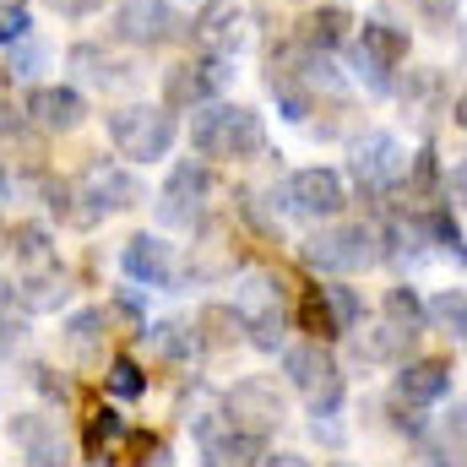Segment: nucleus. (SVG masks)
I'll list each match as a JSON object with an SVG mask.
<instances>
[{
    "mask_svg": "<svg viewBox=\"0 0 467 467\" xmlns=\"http://www.w3.org/2000/svg\"><path fill=\"white\" fill-rule=\"evenodd\" d=\"M191 147H196V158H213V163H244V158L266 152V125L244 104L213 99V104L191 109Z\"/></svg>",
    "mask_w": 467,
    "mask_h": 467,
    "instance_id": "obj_1",
    "label": "nucleus"
},
{
    "mask_svg": "<svg viewBox=\"0 0 467 467\" xmlns=\"http://www.w3.org/2000/svg\"><path fill=\"white\" fill-rule=\"evenodd\" d=\"M136 202H141V180L130 169H119L115 158H93L71 185V223L93 229L109 213H130Z\"/></svg>",
    "mask_w": 467,
    "mask_h": 467,
    "instance_id": "obj_2",
    "label": "nucleus"
},
{
    "mask_svg": "<svg viewBox=\"0 0 467 467\" xmlns=\"http://www.w3.org/2000/svg\"><path fill=\"white\" fill-rule=\"evenodd\" d=\"M283 375H288V386L310 402L316 419H332V413L343 408V364H337V353L327 348L321 337L283 348Z\"/></svg>",
    "mask_w": 467,
    "mask_h": 467,
    "instance_id": "obj_3",
    "label": "nucleus"
},
{
    "mask_svg": "<svg viewBox=\"0 0 467 467\" xmlns=\"http://www.w3.org/2000/svg\"><path fill=\"white\" fill-rule=\"evenodd\" d=\"M109 141H115L119 158H130V163H158L180 141L174 109L169 104H125V109L109 115Z\"/></svg>",
    "mask_w": 467,
    "mask_h": 467,
    "instance_id": "obj_4",
    "label": "nucleus"
},
{
    "mask_svg": "<svg viewBox=\"0 0 467 467\" xmlns=\"http://www.w3.org/2000/svg\"><path fill=\"white\" fill-rule=\"evenodd\" d=\"M299 261L321 277H353L364 266L380 261V229L369 223H337V229H321L316 239L299 244Z\"/></svg>",
    "mask_w": 467,
    "mask_h": 467,
    "instance_id": "obj_5",
    "label": "nucleus"
},
{
    "mask_svg": "<svg viewBox=\"0 0 467 467\" xmlns=\"http://www.w3.org/2000/svg\"><path fill=\"white\" fill-rule=\"evenodd\" d=\"M353 77L369 88V93H391V71L408 60V33L386 16H369L353 27Z\"/></svg>",
    "mask_w": 467,
    "mask_h": 467,
    "instance_id": "obj_6",
    "label": "nucleus"
},
{
    "mask_svg": "<svg viewBox=\"0 0 467 467\" xmlns=\"http://www.w3.org/2000/svg\"><path fill=\"white\" fill-rule=\"evenodd\" d=\"M213 202H218V180H213L207 158H191V163H174V174L163 180L158 218L174 229H202L213 218Z\"/></svg>",
    "mask_w": 467,
    "mask_h": 467,
    "instance_id": "obj_7",
    "label": "nucleus"
},
{
    "mask_svg": "<svg viewBox=\"0 0 467 467\" xmlns=\"http://www.w3.org/2000/svg\"><path fill=\"white\" fill-rule=\"evenodd\" d=\"M223 413L234 419V430H244L255 441H272L288 419V397L272 375H244L223 391Z\"/></svg>",
    "mask_w": 467,
    "mask_h": 467,
    "instance_id": "obj_8",
    "label": "nucleus"
},
{
    "mask_svg": "<svg viewBox=\"0 0 467 467\" xmlns=\"http://www.w3.org/2000/svg\"><path fill=\"white\" fill-rule=\"evenodd\" d=\"M299 321H305L310 337L332 343V337H343V332H353V327L364 321V299H358V288H348L343 277H332V283H321V288L305 294Z\"/></svg>",
    "mask_w": 467,
    "mask_h": 467,
    "instance_id": "obj_9",
    "label": "nucleus"
},
{
    "mask_svg": "<svg viewBox=\"0 0 467 467\" xmlns=\"http://www.w3.org/2000/svg\"><path fill=\"white\" fill-rule=\"evenodd\" d=\"M353 180L364 196H391L402 180H408V152L391 130H369L358 147H353Z\"/></svg>",
    "mask_w": 467,
    "mask_h": 467,
    "instance_id": "obj_10",
    "label": "nucleus"
},
{
    "mask_svg": "<svg viewBox=\"0 0 467 467\" xmlns=\"http://www.w3.org/2000/svg\"><path fill=\"white\" fill-rule=\"evenodd\" d=\"M109 27H115L119 44H130V49H163V44L180 38L185 22H180V11L169 0H119Z\"/></svg>",
    "mask_w": 467,
    "mask_h": 467,
    "instance_id": "obj_11",
    "label": "nucleus"
},
{
    "mask_svg": "<svg viewBox=\"0 0 467 467\" xmlns=\"http://www.w3.org/2000/svg\"><path fill=\"white\" fill-rule=\"evenodd\" d=\"M234 77V60L229 55H202V60H185L163 77V104L169 109H202L213 104Z\"/></svg>",
    "mask_w": 467,
    "mask_h": 467,
    "instance_id": "obj_12",
    "label": "nucleus"
},
{
    "mask_svg": "<svg viewBox=\"0 0 467 467\" xmlns=\"http://www.w3.org/2000/svg\"><path fill=\"white\" fill-rule=\"evenodd\" d=\"M343 207H348V180L337 169H321L316 163V169H299L288 180V213H299L310 223H332Z\"/></svg>",
    "mask_w": 467,
    "mask_h": 467,
    "instance_id": "obj_13",
    "label": "nucleus"
},
{
    "mask_svg": "<svg viewBox=\"0 0 467 467\" xmlns=\"http://www.w3.org/2000/svg\"><path fill=\"white\" fill-rule=\"evenodd\" d=\"M11 446L22 451L27 467H71V441H66L60 419H49V413H16Z\"/></svg>",
    "mask_w": 467,
    "mask_h": 467,
    "instance_id": "obj_14",
    "label": "nucleus"
},
{
    "mask_svg": "<svg viewBox=\"0 0 467 467\" xmlns=\"http://www.w3.org/2000/svg\"><path fill=\"white\" fill-rule=\"evenodd\" d=\"M119 266H125V277L141 283V288H169V283L180 277L174 244H169L163 234H130L125 250H119Z\"/></svg>",
    "mask_w": 467,
    "mask_h": 467,
    "instance_id": "obj_15",
    "label": "nucleus"
},
{
    "mask_svg": "<svg viewBox=\"0 0 467 467\" xmlns=\"http://www.w3.org/2000/svg\"><path fill=\"white\" fill-rule=\"evenodd\" d=\"M27 119H33L38 130H49V136H66V130H77V125L88 119V99H82L77 88H60V82L33 88V93H27Z\"/></svg>",
    "mask_w": 467,
    "mask_h": 467,
    "instance_id": "obj_16",
    "label": "nucleus"
},
{
    "mask_svg": "<svg viewBox=\"0 0 467 467\" xmlns=\"http://www.w3.org/2000/svg\"><path fill=\"white\" fill-rule=\"evenodd\" d=\"M451 391V358H408L397 364V402L430 408Z\"/></svg>",
    "mask_w": 467,
    "mask_h": 467,
    "instance_id": "obj_17",
    "label": "nucleus"
},
{
    "mask_svg": "<svg viewBox=\"0 0 467 467\" xmlns=\"http://www.w3.org/2000/svg\"><path fill=\"white\" fill-rule=\"evenodd\" d=\"M66 299H71V277H66L60 261L27 266V272L16 277V305H22L27 316H49V310H60Z\"/></svg>",
    "mask_w": 467,
    "mask_h": 467,
    "instance_id": "obj_18",
    "label": "nucleus"
},
{
    "mask_svg": "<svg viewBox=\"0 0 467 467\" xmlns=\"http://www.w3.org/2000/svg\"><path fill=\"white\" fill-rule=\"evenodd\" d=\"M191 33L207 55H234L239 38H244V11L234 0H202V16H196Z\"/></svg>",
    "mask_w": 467,
    "mask_h": 467,
    "instance_id": "obj_19",
    "label": "nucleus"
},
{
    "mask_svg": "<svg viewBox=\"0 0 467 467\" xmlns=\"http://www.w3.org/2000/svg\"><path fill=\"white\" fill-rule=\"evenodd\" d=\"M234 310L244 316V327L272 321V316H288L283 277H272V272H244V277H239V288H234Z\"/></svg>",
    "mask_w": 467,
    "mask_h": 467,
    "instance_id": "obj_20",
    "label": "nucleus"
},
{
    "mask_svg": "<svg viewBox=\"0 0 467 467\" xmlns=\"http://www.w3.org/2000/svg\"><path fill=\"white\" fill-rule=\"evenodd\" d=\"M136 337H141V348L152 353L158 364H169V369H185V364L196 358V348H202V337H196L191 327H180V321H152V327L141 321Z\"/></svg>",
    "mask_w": 467,
    "mask_h": 467,
    "instance_id": "obj_21",
    "label": "nucleus"
},
{
    "mask_svg": "<svg viewBox=\"0 0 467 467\" xmlns=\"http://www.w3.org/2000/svg\"><path fill=\"white\" fill-rule=\"evenodd\" d=\"M353 27H358V22H353L343 5H321V11H310V16L299 22L294 38H299L305 49H316V55H332L337 44H348L353 38Z\"/></svg>",
    "mask_w": 467,
    "mask_h": 467,
    "instance_id": "obj_22",
    "label": "nucleus"
},
{
    "mask_svg": "<svg viewBox=\"0 0 467 467\" xmlns=\"http://www.w3.org/2000/svg\"><path fill=\"white\" fill-rule=\"evenodd\" d=\"M125 435H130L125 413H115V408H99V413L88 419V430H82L88 462H93V467H109V462L119 457V446H125Z\"/></svg>",
    "mask_w": 467,
    "mask_h": 467,
    "instance_id": "obj_23",
    "label": "nucleus"
},
{
    "mask_svg": "<svg viewBox=\"0 0 467 467\" xmlns=\"http://www.w3.org/2000/svg\"><path fill=\"white\" fill-rule=\"evenodd\" d=\"M413 343H419V332H408V327H397V321H380L375 332L358 337V353H364L369 364H408Z\"/></svg>",
    "mask_w": 467,
    "mask_h": 467,
    "instance_id": "obj_24",
    "label": "nucleus"
},
{
    "mask_svg": "<svg viewBox=\"0 0 467 467\" xmlns=\"http://www.w3.org/2000/svg\"><path fill=\"white\" fill-rule=\"evenodd\" d=\"M196 337L207 343V348H229L244 337V316L234 310V305H207L202 316H196Z\"/></svg>",
    "mask_w": 467,
    "mask_h": 467,
    "instance_id": "obj_25",
    "label": "nucleus"
},
{
    "mask_svg": "<svg viewBox=\"0 0 467 467\" xmlns=\"http://www.w3.org/2000/svg\"><path fill=\"white\" fill-rule=\"evenodd\" d=\"M424 305H430V321H435L446 337L467 343V288H441V294L424 299Z\"/></svg>",
    "mask_w": 467,
    "mask_h": 467,
    "instance_id": "obj_26",
    "label": "nucleus"
},
{
    "mask_svg": "<svg viewBox=\"0 0 467 467\" xmlns=\"http://www.w3.org/2000/svg\"><path fill=\"white\" fill-rule=\"evenodd\" d=\"M104 337H109V316L104 310H77L66 321V343H71V353H82V358H93Z\"/></svg>",
    "mask_w": 467,
    "mask_h": 467,
    "instance_id": "obj_27",
    "label": "nucleus"
},
{
    "mask_svg": "<svg viewBox=\"0 0 467 467\" xmlns=\"http://www.w3.org/2000/svg\"><path fill=\"white\" fill-rule=\"evenodd\" d=\"M386 321H397V327H408V332H424V327H430V305L419 299V288L397 283V288H386Z\"/></svg>",
    "mask_w": 467,
    "mask_h": 467,
    "instance_id": "obj_28",
    "label": "nucleus"
},
{
    "mask_svg": "<svg viewBox=\"0 0 467 467\" xmlns=\"http://www.w3.org/2000/svg\"><path fill=\"white\" fill-rule=\"evenodd\" d=\"M104 391H109V397H119V402L141 397V391H147V369H141L130 353H115V358L104 364Z\"/></svg>",
    "mask_w": 467,
    "mask_h": 467,
    "instance_id": "obj_29",
    "label": "nucleus"
},
{
    "mask_svg": "<svg viewBox=\"0 0 467 467\" xmlns=\"http://www.w3.org/2000/svg\"><path fill=\"white\" fill-rule=\"evenodd\" d=\"M11 255H22L27 266H44V261H55V239L44 223H16L11 229Z\"/></svg>",
    "mask_w": 467,
    "mask_h": 467,
    "instance_id": "obj_30",
    "label": "nucleus"
},
{
    "mask_svg": "<svg viewBox=\"0 0 467 467\" xmlns=\"http://www.w3.org/2000/svg\"><path fill=\"white\" fill-rule=\"evenodd\" d=\"M408 5H413L430 27H441V33H446V27L457 22V5H462V0H408Z\"/></svg>",
    "mask_w": 467,
    "mask_h": 467,
    "instance_id": "obj_31",
    "label": "nucleus"
},
{
    "mask_svg": "<svg viewBox=\"0 0 467 467\" xmlns=\"http://www.w3.org/2000/svg\"><path fill=\"white\" fill-rule=\"evenodd\" d=\"M27 33H33V16H27L22 5H5V11H0V44H22Z\"/></svg>",
    "mask_w": 467,
    "mask_h": 467,
    "instance_id": "obj_32",
    "label": "nucleus"
},
{
    "mask_svg": "<svg viewBox=\"0 0 467 467\" xmlns=\"http://www.w3.org/2000/svg\"><path fill=\"white\" fill-rule=\"evenodd\" d=\"M441 435H446V441H451L457 451H467V397H462V402H451V413H446Z\"/></svg>",
    "mask_w": 467,
    "mask_h": 467,
    "instance_id": "obj_33",
    "label": "nucleus"
},
{
    "mask_svg": "<svg viewBox=\"0 0 467 467\" xmlns=\"http://www.w3.org/2000/svg\"><path fill=\"white\" fill-rule=\"evenodd\" d=\"M104 0H55V11H66V16H88V11H99Z\"/></svg>",
    "mask_w": 467,
    "mask_h": 467,
    "instance_id": "obj_34",
    "label": "nucleus"
},
{
    "mask_svg": "<svg viewBox=\"0 0 467 467\" xmlns=\"http://www.w3.org/2000/svg\"><path fill=\"white\" fill-rule=\"evenodd\" d=\"M0 316H16V283L0 277Z\"/></svg>",
    "mask_w": 467,
    "mask_h": 467,
    "instance_id": "obj_35",
    "label": "nucleus"
},
{
    "mask_svg": "<svg viewBox=\"0 0 467 467\" xmlns=\"http://www.w3.org/2000/svg\"><path fill=\"white\" fill-rule=\"evenodd\" d=\"M11 191H16V180H11V163H5V158H0V207H5V202H11Z\"/></svg>",
    "mask_w": 467,
    "mask_h": 467,
    "instance_id": "obj_36",
    "label": "nucleus"
},
{
    "mask_svg": "<svg viewBox=\"0 0 467 467\" xmlns=\"http://www.w3.org/2000/svg\"><path fill=\"white\" fill-rule=\"evenodd\" d=\"M261 467H310L305 457H294V451H283V457H266Z\"/></svg>",
    "mask_w": 467,
    "mask_h": 467,
    "instance_id": "obj_37",
    "label": "nucleus"
},
{
    "mask_svg": "<svg viewBox=\"0 0 467 467\" xmlns=\"http://www.w3.org/2000/svg\"><path fill=\"white\" fill-rule=\"evenodd\" d=\"M451 119H457V125L467 130V88L457 93V99H451Z\"/></svg>",
    "mask_w": 467,
    "mask_h": 467,
    "instance_id": "obj_38",
    "label": "nucleus"
},
{
    "mask_svg": "<svg viewBox=\"0 0 467 467\" xmlns=\"http://www.w3.org/2000/svg\"><path fill=\"white\" fill-rule=\"evenodd\" d=\"M5 250H11V229H0V255H5Z\"/></svg>",
    "mask_w": 467,
    "mask_h": 467,
    "instance_id": "obj_39",
    "label": "nucleus"
},
{
    "mask_svg": "<svg viewBox=\"0 0 467 467\" xmlns=\"http://www.w3.org/2000/svg\"><path fill=\"white\" fill-rule=\"evenodd\" d=\"M5 5H22V0H0V11H5Z\"/></svg>",
    "mask_w": 467,
    "mask_h": 467,
    "instance_id": "obj_40",
    "label": "nucleus"
}]
</instances>
